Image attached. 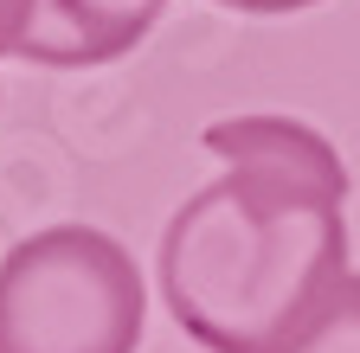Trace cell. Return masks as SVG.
<instances>
[{"instance_id":"1","label":"cell","mask_w":360,"mask_h":353,"mask_svg":"<svg viewBox=\"0 0 360 353\" xmlns=\"http://www.w3.org/2000/svg\"><path fill=\"white\" fill-rule=\"evenodd\" d=\"M225 161L161 232L167 315L206 353H283L347 277V167L296 116H225Z\"/></svg>"},{"instance_id":"2","label":"cell","mask_w":360,"mask_h":353,"mask_svg":"<svg viewBox=\"0 0 360 353\" xmlns=\"http://www.w3.org/2000/svg\"><path fill=\"white\" fill-rule=\"evenodd\" d=\"M148 289L97 225L32 232L0 257V353H135Z\"/></svg>"},{"instance_id":"3","label":"cell","mask_w":360,"mask_h":353,"mask_svg":"<svg viewBox=\"0 0 360 353\" xmlns=\"http://www.w3.org/2000/svg\"><path fill=\"white\" fill-rule=\"evenodd\" d=\"M167 0H39L20 58L45 71H84L135 52L155 32Z\"/></svg>"},{"instance_id":"4","label":"cell","mask_w":360,"mask_h":353,"mask_svg":"<svg viewBox=\"0 0 360 353\" xmlns=\"http://www.w3.org/2000/svg\"><path fill=\"white\" fill-rule=\"evenodd\" d=\"M283 353H360V277L347 270Z\"/></svg>"},{"instance_id":"5","label":"cell","mask_w":360,"mask_h":353,"mask_svg":"<svg viewBox=\"0 0 360 353\" xmlns=\"http://www.w3.org/2000/svg\"><path fill=\"white\" fill-rule=\"evenodd\" d=\"M32 13H39V0H0V58H20L26 32H32Z\"/></svg>"},{"instance_id":"6","label":"cell","mask_w":360,"mask_h":353,"mask_svg":"<svg viewBox=\"0 0 360 353\" xmlns=\"http://www.w3.org/2000/svg\"><path fill=\"white\" fill-rule=\"evenodd\" d=\"M219 7H238V13H296V7H315V0H219Z\"/></svg>"}]
</instances>
